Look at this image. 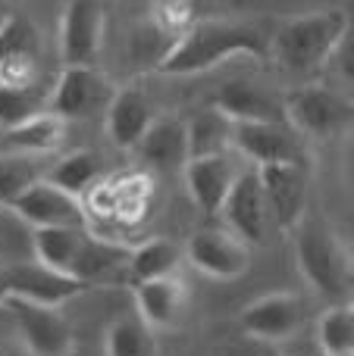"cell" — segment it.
Segmentation results:
<instances>
[{"label":"cell","instance_id":"cell-1","mask_svg":"<svg viewBox=\"0 0 354 356\" xmlns=\"http://www.w3.org/2000/svg\"><path fill=\"white\" fill-rule=\"evenodd\" d=\"M270 54V41L261 29L248 22H194L179 35V41L163 54V75H198L226 63L229 56H261Z\"/></svg>","mask_w":354,"mask_h":356},{"label":"cell","instance_id":"cell-2","mask_svg":"<svg viewBox=\"0 0 354 356\" xmlns=\"http://www.w3.org/2000/svg\"><path fill=\"white\" fill-rule=\"evenodd\" d=\"M348 13L330 6V10H317L311 16H298L286 22L273 35L270 54L288 75H317L326 69L332 50L339 47L345 35H348Z\"/></svg>","mask_w":354,"mask_h":356},{"label":"cell","instance_id":"cell-3","mask_svg":"<svg viewBox=\"0 0 354 356\" xmlns=\"http://www.w3.org/2000/svg\"><path fill=\"white\" fill-rule=\"evenodd\" d=\"M295 232V259H298L301 275L307 278L317 294L342 303L351 291V259L342 241L336 238L330 225L320 216L305 213Z\"/></svg>","mask_w":354,"mask_h":356},{"label":"cell","instance_id":"cell-4","mask_svg":"<svg viewBox=\"0 0 354 356\" xmlns=\"http://www.w3.org/2000/svg\"><path fill=\"white\" fill-rule=\"evenodd\" d=\"M286 125L295 135L307 138H332L351 129L354 106L342 91L330 85H301L282 100Z\"/></svg>","mask_w":354,"mask_h":356},{"label":"cell","instance_id":"cell-5","mask_svg":"<svg viewBox=\"0 0 354 356\" xmlns=\"http://www.w3.org/2000/svg\"><path fill=\"white\" fill-rule=\"evenodd\" d=\"M113 88L107 75L94 66H63L60 79L50 88V104L47 113L56 119L69 122V119H85L98 110H107L113 97Z\"/></svg>","mask_w":354,"mask_h":356},{"label":"cell","instance_id":"cell-6","mask_svg":"<svg viewBox=\"0 0 354 356\" xmlns=\"http://www.w3.org/2000/svg\"><path fill=\"white\" fill-rule=\"evenodd\" d=\"M232 154L248 160V166H276V163H305L301 138L286 122H236Z\"/></svg>","mask_w":354,"mask_h":356},{"label":"cell","instance_id":"cell-7","mask_svg":"<svg viewBox=\"0 0 354 356\" xmlns=\"http://www.w3.org/2000/svg\"><path fill=\"white\" fill-rule=\"evenodd\" d=\"M0 309H6V316L13 319V328L19 332L22 344L29 347L35 356H66L72 347V328L63 319V313L56 307H38L29 300H10Z\"/></svg>","mask_w":354,"mask_h":356},{"label":"cell","instance_id":"cell-8","mask_svg":"<svg viewBox=\"0 0 354 356\" xmlns=\"http://www.w3.org/2000/svg\"><path fill=\"white\" fill-rule=\"evenodd\" d=\"M104 44V3L69 0L60 19V60L63 66H94Z\"/></svg>","mask_w":354,"mask_h":356},{"label":"cell","instance_id":"cell-9","mask_svg":"<svg viewBox=\"0 0 354 356\" xmlns=\"http://www.w3.org/2000/svg\"><path fill=\"white\" fill-rule=\"evenodd\" d=\"M10 209L31 232H38V228H88V213L79 197L54 188L44 178L31 184L29 191H22Z\"/></svg>","mask_w":354,"mask_h":356},{"label":"cell","instance_id":"cell-10","mask_svg":"<svg viewBox=\"0 0 354 356\" xmlns=\"http://www.w3.org/2000/svg\"><path fill=\"white\" fill-rule=\"evenodd\" d=\"M220 216H223V222H226L223 228L236 234L238 241H245L248 247L263 244L267 225H270V213H267V200H263L257 169H251V166L242 169V175L236 178L232 191L226 194L223 207H220Z\"/></svg>","mask_w":354,"mask_h":356},{"label":"cell","instance_id":"cell-11","mask_svg":"<svg viewBox=\"0 0 354 356\" xmlns=\"http://www.w3.org/2000/svg\"><path fill=\"white\" fill-rule=\"evenodd\" d=\"M254 169V166H251ZM261 191L267 200V213L282 232H292L307 213V172L305 163H276L261 166Z\"/></svg>","mask_w":354,"mask_h":356},{"label":"cell","instance_id":"cell-12","mask_svg":"<svg viewBox=\"0 0 354 356\" xmlns=\"http://www.w3.org/2000/svg\"><path fill=\"white\" fill-rule=\"evenodd\" d=\"M188 263L207 278H220V282H232V278L245 275L251 266V247L238 241L226 228H201L192 234L185 247Z\"/></svg>","mask_w":354,"mask_h":356},{"label":"cell","instance_id":"cell-13","mask_svg":"<svg viewBox=\"0 0 354 356\" xmlns=\"http://www.w3.org/2000/svg\"><path fill=\"white\" fill-rule=\"evenodd\" d=\"M305 325V307L295 294H267L257 297L242 313V332L261 344L292 341Z\"/></svg>","mask_w":354,"mask_h":356},{"label":"cell","instance_id":"cell-14","mask_svg":"<svg viewBox=\"0 0 354 356\" xmlns=\"http://www.w3.org/2000/svg\"><path fill=\"white\" fill-rule=\"evenodd\" d=\"M242 160L238 154H217V156H201V160H188L182 166L185 172L188 194H192L194 207L207 216H217L223 207L226 194L232 191L236 178L242 175Z\"/></svg>","mask_w":354,"mask_h":356},{"label":"cell","instance_id":"cell-15","mask_svg":"<svg viewBox=\"0 0 354 356\" xmlns=\"http://www.w3.org/2000/svg\"><path fill=\"white\" fill-rule=\"evenodd\" d=\"M3 278H6V288H10V297L38 303V307H56L60 309V303L72 300L75 294L85 291L69 275H60V272L47 269V266L35 263V259H31V263H19V266L3 269Z\"/></svg>","mask_w":354,"mask_h":356},{"label":"cell","instance_id":"cell-16","mask_svg":"<svg viewBox=\"0 0 354 356\" xmlns=\"http://www.w3.org/2000/svg\"><path fill=\"white\" fill-rule=\"evenodd\" d=\"M107 135L116 147L123 150H135L138 141L144 138V131L154 122V106H151V97L135 88H125V91H116L107 104Z\"/></svg>","mask_w":354,"mask_h":356},{"label":"cell","instance_id":"cell-17","mask_svg":"<svg viewBox=\"0 0 354 356\" xmlns=\"http://www.w3.org/2000/svg\"><path fill=\"white\" fill-rule=\"evenodd\" d=\"M213 106L232 122H286L282 100L254 81H226L213 97Z\"/></svg>","mask_w":354,"mask_h":356},{"label":"cell","instance_id":"cell-18","mask_svg":"<svg viewBox=\"0 0 354 356\" xmlns=\"http://www.w3.org/2000/svg\"><path fill=\"white\" fill-rule=\"evenodd\" d=\"M138 154L154 169H182L188 163V138H185V119L179 116H160L151 122L144 138L138 141Z\"/></svg>","mask_w":354,"mask_h":356},{"label":"cell","instance_id":"cell-19","mask_svg":"<svg viewBox=\"0 0 354 356\" xmlns=\"http://www.w3.org/2000/svg\"><path fill=\"white\" fill-rule=\"evenodd\" d=\"M63 138H66V122L56 119L54 113H41L16 129L0 131V154L50 156L63 144Z\"/></svg>","mask_w":354,"mask_h":356},{"label":"cell","instance_id":"cell-20","mask_svg":"<svg viewBox=\"0 0 354 356\" xmlns=\"http://www.w3.org/2000/svg\"><path fill=\"white\" fill-rule=\"evenodd\" d=\"M185 303V288L176 275L154 278V282L135 284V307L138 316L148 322L151 328H169L176 325Z\"/></svg>","mask_w":354,"mask_h":356},{"label":"cell","instance_id":"cell-21","mask_svg":"<svg viewBox=\"0 0 354 356\" xmlns=\"http://www.w3.org/2000/svg\"><path fill=\"white\" fill-rule=\"evenodd\" d=\"M232 122L226 113L217 106H204L185 122V138H188V160H201V156H217L232 150Z\"/></svg>","mask_w":354,"mask_h":356},{"label":"cell","instance_id":"cell-22","mask_svg":"<svg viewBox=\"0 0 354 356\" xmlns=\"http://www.w3.org/2000/svg\"><path fill=\"white\" fill-rule=\"evenodd\" d=\"M179 263H182V250L173 241L167 238L144 241V244L129 250V282L141 284V282H154V278L176 275Z\"/></svg>","mask_w":354,"mask_h":356},{"label":"cell","instance_id":"cell-23","mask_svg":"<svg viewBox=\"0 0 354 356\" xmlns=\"http://www.w3.org/2000/svg\"><path fill=\"white\" fill-rule=\"evenodd\" d=\"M50 88L54 85H44V81H35V85H25V88L0 85V131L16 129V125L47 113Z\"/></svg>","mask_w":354,"mask_h":356},{"label":"cell","instance_id":"cell-24","mask_svg":"<svg viewBox=\"0 0 354 356\" xmlns=\"http://www.w3.org/2000/svg\"><path fill=\"white\" fill-rule=\"evenodd\" d=\"M98 178H100V160L94 154H88V150H75V154L56 156L47 166V172H44V181H50L54 188L79 197V200L88 188H94Z\"/></svg>","mask_w":354,"mask_h":356},{"label":"cell","instance_id":"cell-25","mask_svg":"<svg viewBox=\"0 0 354 356\" xmlns=\"http://www.w3.org/2000/svg\"><path fill=\"white\" fill-rule=\"evenodd\" d=\"M47 156H16L0 154V207H13L22 191L41 181L47 172Z\"/></svg>","mask_w":354,"mask_h":356},{"label":"cell","instance_id":"cell-26","mask_svg":"<svg viewBox=\"0 0 354 356\" xmlns=\"http://www.w3.org/2000/svg\"><path fill=\"white\" fill-rule=\"evenodd\" d=\"M107 356H157V338L154 328L141 316H125L107 328L104 341Z\"/></svg>","mask_w":354,"mask_h":356},{"label":"cell","instance_id":"cell-27","mask_svg":"<svg viewBox=\"0 0 354 356\" xmlns=\"http://www.w3.org/2000/svg\"><path fill=\"white\" fill-rule=\"evenodd\" d=\"M314 341H317V347L323 356L351 353L354 350V309H351V303H332V307L317 319Z\"/></svg>","mask_w":354,"mask_h":356},{"label":"cell","instance_id":"cell-28","mask_svg":"<svg viewBox=\"0 0 354 356\" xmlns=\"http://www.w3.org/2000/svg\"><path fill=\"white\" fill-rule=\"evenodd\" d=\"M31 259H35L31 228L10 207H0V269L31 263Z\"/></svg>","mask_w":354,"mask_h":356},{"label":"cell","instance_id":"cell-29","mask_svg":"<svg viewBox=\"0 0 354 356\" xmlns=\"http://www.w3.org/2000/svg\"><path fill=\"white\" fill-rule=\"evenodd\" d=\"M41 81L38 63L31 54H13V56H0V85H13V88H25Z\"/></svg>","mask_w":354,"mask_h":356},{"label":"cell","instance_id":"cell-30","mask_svg":"<svg viewBox=\"0 0 354 356\" xmlns=\"http://www.w3.org/2000/svg\"><path fill=\"white\" fill-rule=\"evenodd\" d=\"M31 54V29L16 16H6L0 22V56Z\"/></svg>","mask_w":354,"mask_h":356},{"label":"cell","instance_id":"cell-31","mask_svg":"<svg viewBox=\"0 0 354 356\" xmlns=\"http://www.w3.org/2000/svg\"><path fill=\"white\" fill-rule=\"evenodd\" d=\"M210 356H273L267 350V344H261V341L254 338H232V341H223V344H217L210 350Z\"/></svg>","mask_w":354,"mask_h":356},{"label":"cell","instance_id":"cell-32","mask_svg":"<svg viewBox=\"0 0 354 356\" xmlns=\"http://www.w3.org/2000/svg\"><path fill=\"white\" fill-rule=\"evenodd\" d=\"M10 300V288H6V278H3V269H0V307Z\"/></svg>","mask_w":354,"mask_h":356},{"label":"cell","instance_id":"cell-33","mask_svg":"<svg viewBox=\"0 0 354 356\" xmlns=\"http://www.w3.org/2000/svg\"><path fill=\"white\" fill-rule=\"evenodd\" d=\"M342 356H354V353H342Z\"/></svg>","mask_w":354,"mask_h":356},{"label":"cell","instance_id":"cell-34","mask_svg":"<svg viewBox=\"0 0 354 356\" xmlns=\"http://www.w3.org/2000/svg\"><path fill=\"white\" fill-rule=\"evenodd\" d=\"M273 356H282V353H273Z\"/></svg>","mask_w":354,"mask_h":356},{"label":"cell","instance_id":"cell-35","mask_svg":"<svg viewBox=\"0 0 354 356\" xmlns=\"http://www.w3.org/2000/svg\"><path fill=\"white\" fill-rule=\"evenodd\" d=\"M3 19H6V16H3ZM3 19H0V22H3Z\"/></svg>","mask_w":354,"mask_h":356}]
</instances>
